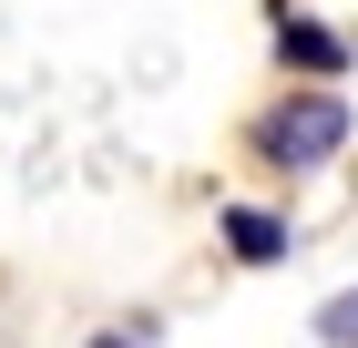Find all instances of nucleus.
Masks as SVG:
<instances>
[{
	"instance_id": "nucleus-4",
	"label": "nucleus",
	"mask_w": 358,
	"mask_h": 348,
	"mask_svg": "<svg viewBox=\"0 0 358 348\" xmlns=\"http://www.w3.org/2000/svg\"><path fill=\"white\" fill-rule=\"evenodd\" d=\"M317 338H328V348H358V287H348V297H328V307H317Z\"/></svg>"
},
{
	"instance_id": "nucleus-5",
	"label": "nucleus",
	"mask_w": 358,
	"mask_h": 348,
	"mask_svg": "<svg viewBox=\"0 0 358 348\" xmlns=\"http://www.w3.org/2000/svg\"><path fill=\"white\" fill-rule=\"evenodd\" d=\"M92 348H123V338H92Z\"/></svg>"
},
{
	"instance_id": "nucleus-3",
	"label": "nucleus",
	"mask_w": 358,
	"mask_h": 348,
	"mask_svg": "<svg viewBox=\"0 0 358 348\" xmlns=\"http://www.w3.org/2000/svg\"><path fill=\"white\" fill-rule=\"evenodd\" d=\"M276 52L307 62V72H338V62H348V41H338V31H317V21H276Z\"/></svg>"
},
{
	"instance_id": "nucleus-2",
	"label": "nucleus",
	"mask_w": 358,
	"mask_h": 348,
	"mask_svg": "<svg viewBox=\"0 0 358 348\" xmlns=\"http://www.w3.org/2000/svg\"><path fill=\"white\" fill-rule=\"evenodd\" d=\"M225 236H236L246 267H276V256H287V225H276L266 205H225Z\"/></svg>"
},
{
	"instance_id": "nucleus-1",
	"label": "nucleus",
	"mask_w": 358,
	"mask_h": 348,
	"mask_svg": "<svg viewBox=\"0 0 358 348\" xmlns=\"http://www.w3.org/2000/svg\"><path fill=\"white\" fill-rule=\"evenodd\" d=\"M338 144H348V103H338V92H287V103L256 123V154L287 164V174H297V164H328Z\"/></svg>"
}]
</instances>
